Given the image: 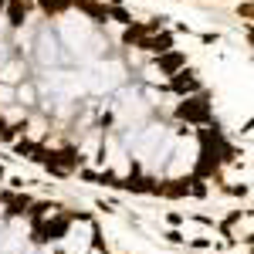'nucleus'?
Here are the masks:
<instances>
[{"label":"nucleus","mask_w":254,"mask_h":254,"mask_svg":"<svg viewBox=\"0 0 254 254\" xmlns=\"http://www.w3.org/2000/svg\"><path fill=\"white\" fill-rule=\"evenodd\" d=\"M176 116L187 119V122H207V119H210V102H207V98H187V102L176 109Z\"/></svg>","instance_id":"f257e3e1"},{"label":"nucleus","mask_w":254,"mask_h":254,"mask_svg":"<svg viewBox=\"0 0 254 254\" xmlns=\"http://www.w3.org/2000/svg\"><path fill=\"white\" fill-rule=\"evenodd\" d=\"M170 88L180 92V95H187V92H196L200 88V81L193 78V71H180V75H173V85Z\"/></svg>","instance_id":"f03ea898"},{"label":"nucleus","mask_w":254,"mask_h":254,"mask_svg":"<svg viewBox=\"0 0 254 254\" xmlns=\"http://www.w3.org/2000/svg\"><path fill=\"white\" fill-rule=\"evenodd\" d=\"M156 64H159V71H163V75H176V71H180V68L187 64V55H183V51H173V55L159 58Z\"/></svg>","instance_id":"7ed1b4c3"},{"label":"nucleus","mask_w":254,"mask_h":254,"mask_svg":"<svg viewBox=\"0 0 254 254\" xmlns=\"http://www.w3.org/2000/svg\"><path fill=\"white\" fill-rule=\"evenodd\" d=\"M75 7L78 10H85L88 17H95V20H109V7H102V3H92V0H75Z\"/></svg>","instance_id":"20e7f679"},{"label":"nucleus","mask_w":254,"mask_h":254,"mask_svg":"<svg viewBox=\"0 0 254 254\" xmlns=\"http://www.w3.org/2000/svg\"><path fill=\"white\" fill-rule=\"evenodd\" d=\"M142 48H146V51H156V55H163V51H170V48H173V38H170V34H159V38H149V41H142Z\"/></svg>","instance_id":"39448f33"},{"label":"nucleus","mask_w":254,"mask_h":254,"mask_svg":"<svg viewBox=\"0 0 254 254\" xmlns=\"http://www.w3.org/2000/svg\"><path fill=\"white\" fill-rule=\"evenodd\" d=\"M27 7H31V0H10V24H14V27H20V24H24Z\"/></svg>","instance_id":"423d86ee"},{"label":"nucleus","mask_w":254,"mask_h":254,"mask_svg":"<svg viewBox=\"0 0 254 254\" xmlns=\"http://www.w3.org/2000/svg\"><path fill=\"white\" fill-rule=\"evenodd\" d=\"M34 149H38V142H31V139H17V142H14V153H17V156H24V159H31V156H34Z\"/></svg>","instance_id":"0eeeda50"},{"label":"nucleus","mask_w":254,"mask_h":254,"mask_svg":"<svg viewBox=\"0 0 254 254\" xmlns=\"http://www.w3.org/2000/svg\"><path fill=\"white\" fill-rule=\"evenodd\" d=\"M71 0H41V7L48 10V14H58V10H64Z\"/></svg>","instance_id":"6e6552de"},{"label":"nucleus","mask_w":254,"mask_h":254,"mask_svg":"<svg viewBox=\"0 0 254 254\" xmlns=\"http://www.w3.org/2000/svg\"><path fill=\"white\" fill-rule=\"evenodd\" d=\"M187 244L196 248V251H210V248H214V241H210V237H193V241H187Z\"/></svg>","instance_id":"1a4fd4ad"},{"label":"nucleus","mask_w":254,"mask_h":254,"mask_svg":"<svg viewBox=\"0 0 254 254\" xmlns=\"http://www.w3.org/2000/svg\"><path fill=\"white\" fill-rule=\"evenodd\" d=\"M190 220H193V224H200V227H217V220H214V217H207V214H193Z\"/></svg>","instance_id":"9d476101"},{"label":"nucleus","mask_w":254,"mask_h":254,"mask_svg":"<svg viewBox=\"0 0 254 254\" xmlns=\"http://www.w3.org/2000/svg\"><path fill=\"white\" fill-rule=\"evenodd\" d=\"M163 237H166V241H170V244H187V237H183V234H180V231H176V227H173V231H166V234H163Z\"/></svg>","instance_id":"9b49d317"},{"label":"nucleus","mask_w":254,"mask_h":254,"mask_svg":"<svg viewBox=\"0 0 254 254\" xmlns=\"http://www.w3.org/2000/svg\"><path fill=\"white\" fill-rule=\"evenodd\" d=\"M231 196H248V183H241V187H227Z\"/></svg>","instance_id":"f8f14e48"},{"label":"nucleus","mask_w":254,"mask_h":254,"mask_svg":"<svg viewBox=\"0 0 254 254\" xmlns=\"http://www.w3.org/2000/svg\"><path fill=\"white\" fill-rule=\"evenodd\" d=\"M183 220H187V217H183V214H166V224H173V227H180V224H183Z\"/></svg>","instance_id":"ddd939ff"},{"label":"nucleus","mask_w":254,"mask_h":254,"mask_svg":"<svg viewBox=\"0 0 254 254\" xmlns=\"http://www.w3.org/2000/svg\"><path fill=\"white\" fill-rule=\"evenodd\" d=\"M0 180H7V170H3V166H0Z\"/></svg>","instance_id":"4468645a"}]
</instances>
